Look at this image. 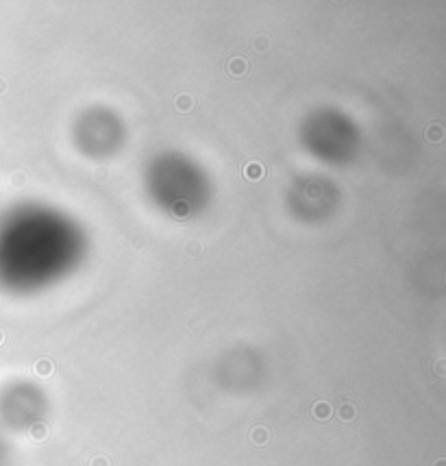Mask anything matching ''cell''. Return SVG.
Returning <instances> with one entry per match:
<instances>
[{
    "mask_svg": "<svg viewBox=\"0 0 446 466\" xmlns=\"http://www.w3.org/2000/svg\"><path fill=\"white\" fill-rule=\"evenodd\" d=\"M244 174H246V179L248 181H259L263 174H266V170H263V166L259 161H250L248 166L244 168Z\"/></svg>",
    "mask_w": 446,
    "mask_h": 466,
    "instance_id": "obj_1",
    "label": "cell"
},
{
    "mask_svg": "<svg viewBox=\"0 0 446 466\" xmlns=\"http://www.w3.org/2000/svg\"><path fill=\"white\" fill-rule=\"evenodd\" d=\"M313 416H316L318 420H327L329 416H331V405L324 403V401L316 403V405H313Z\"/></svg>",
    "mask_w": 446,
    "mask_h": 466,
    "instance_id": "obj_2",
    "label": "cell"
},
{
    "mask_svg": "<svg viewBox=\"0 0 446 466\" xmlns=\"http://www.w3.org/2000/svg\"><path fill=\"white\" fill-rule=\"evenodd\" d=\"M35 372H37L40 377H48V375L52 372V362H50V360H40V362L35 364Z\"/></svg>",
    "mask_w": 446,
    "mask_h": 466,
    "instance_id": "obj_3",
    "label": "cell"
},
{
    "mask_svg": "<svg viewBox=\"0 0 446 466\" xmlns=\"http://www.w3.org/2000/svg\"><path fill=\"white\" fill-rule=\"evenodd\" d=\"M229 70H231V74H244L246 72V61L244 59H231Z\"/></svg>",
    "mask_w": 446,
    "mask_h": 466,
    "instance_id": "obj_4",
    "label": "cell"
},
{
    "mask_svg": "<svg viewBox=\"0 0 446 466\" xmlns=\"http://www.w3.org/2000/svg\"><path fill=\"white\" fill-rule=\"evenodd\" d=\"M355 416V408L350 403H344L342 408H340V418L342 420H350Z\"/></svg>",
    "mask_w": 446,
    "mask_h": 466,
    "instance_id": "obj_5",
    "label": "cell"
},
{
    "mask_svg": "<svg viewBox=\"0 0 446 466\" xmlns=\"http://www.w3.org/2000/svg\"><path fill=\"white\" fill-rule=\"evenodd\" d=\"M266 438H268V431L263 429V427H257V429L252 431V440H255L257 445H263V442H266Z\"/></svg>",
    "mask_w": 446,
    "mask_h": 466,
    "instance_id": "obj_6",
    "label": "cell"
},
{
    "mask_svg": "<svg viewBox=\"0 0 446 466\" xmlns=\"http://www.w3.org/2000/svg\"><path fill=\"white\" fill-rule=\"evenodd\" d=\"M177 107L181 109V111H187V109H192V98L183 94V96H179L177 98Z\"/></svg>",
    "mask_w": 446,
    "mask_h": 466,
    "instance_id": "obj_7",
    "label": "cell"
},
{
    "mask_svg": "<svg viewBox=\"0 0 446 466\" xmlns=\"http://www.w3.org/2000/svg\"><path fill=\"white\" fill-rule=\"evenodd\" d=\"M427 138L429 140H442V129H440L438 127V124H433V127H431V131H427Z\"/></svg>",
    "mask_w": 446,
    "mask_h": 466,
    "instance_id": "obj_8",
    "label": "cell"
},
{
    "mask_svg": "<svg viewBox=\"0 0 446 466\" xmlns=\"http://www.w3.org/2000/svg\"><path fill=\"white\" fill-rule=\"evenodd\" d=\"M46 434H48V431L44 429V425H35V427H33V436H35L37 440H42V438L46 436Z\"/></svg>",
    "mask_w": 446,
    "mask_h": 466,
    "instance_id": "obj_9",
    "label": "cell"
},
{
    "mask_svg": "<svg viewBox=\"0 0 446 466\" xmlns=\"http://www.w3.org/2000/svg\"><path fill=\"white\" fill-rule=\"evenodd\" d=\"M92 466H107V460H104V458H96V460H92Z\"/></svg>",
    "mask_w": 446,
    "mask_h": 466,
    "instance_id": "obj_10",
    "label": "cell"
},
{
    "mask_svg": "<svg viewBox=\"0 0 446 466\" xmlns=\"http://www.w3.org/2000/svg\"><path fill=\"white\" fill-rule=\"evenodd\" d=\"M257 44H259V46H257L259 51H266V37H259V40H257Z\"/></svg>",
    "mask_w": 446,
    "mask_h": 466,
    "instance_id": "obj_11",
    "label": "cell"
},
{
    "mask_svg": "<svg viewBox=\"0 0 446 466\" xmlns=\"http://www.w3.org/2000/svg\"><path fill=\"white\" fill-rule=\"evenodd\" d=\"M438 466H444V462H442V460H440V462H438Z\"/></svg>",
    "mask_w": 446,
    "mask_h": 466,
    "instance_id": "obj_12",
    "label": "cell"
}]
</instances>
